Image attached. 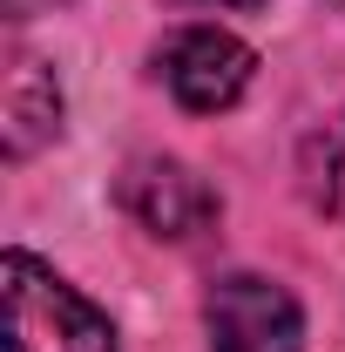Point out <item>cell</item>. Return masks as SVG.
<instances>
[{
	"label": "cell",
	"mask_w": 345,
	"mask_h": 352,
	"mask_svg": "<svg viewBox=\"0 0 345 352\" xmlns=\"http://www.w3.org/2000/svg\"><path fill=\"white\" fill-rule=\"evenodd\" d=\"M0 305H7V352H115V325L27 251L0 258Z\"/></svg>",
	"instance_id": "1"
},
{
	"label": "cell",
	"mask_w": 345,
	"mask_h": 352,
	"mask_svg": "<svg viewBox=\"0 0 345 352\" xmlns=\"http://www.w3.org/2000/svg\"><path fill=\"white\" fill-rule=\"evenodd\" d=\"M203 332L210 352H304V311L285 285L258 271H230L203 298Z\"/></svg>",
	"instance_id": "2"
},
{
	"label": "cell",
	"mask_w": 345,
	"mask_h": 352,
	"mask_svg": "<svg viewBox=\"0 0 345 352\" xmlns=\"http://www.w3.org/2000/svg\"><path fill=\"white\" fill-rule=\"evenodd\" d=\"M156 68H163V82L183 109H197V116H216V109H230L251 75H258V54L237 41V34H223V28H176L163 54H156Z\"/></svg>",
	"instance_id": "3"
},
{
	"label": "cell",
	"mask_w": 345,
	"mask_h": 352,
	"mask_svg": "<svg viewBox=\"0 0 345 352\" xmlns=\"http://www.w3.org/2000/svg\"><path fill=\"white\" fill-rule=\"evenodd\" d=\"M122 204L149 237H170V244H190L216 223V190L197 170L163 163V156H149V163H135L122 176Z\"/></svg>",
	"instance_id": "4"
},
{
	"label": "cell",
	"mask_w": 345,
	"mask_h": 352,
	"mask_svg": "<svg viewBox=\"0 0 345 352\" xmlns=\"http://www.w3.org/2000/svg\"><path fill=\"white\" fill-rule=\"evenodd\" d=\"M54 129H61V88H54V68L34 61V54H14V68H7V156L41 149Z\"/></svg>",
	"instance_id": "5"
},
{
	"label": "cell",
	"mask_w": 345,
	"mask_h": 352,
	"mask_svg": "<svg viewBox=\"0 0 345 352\" xmlns=\"http://www.w3.org/2000/svg\"><path fill=\"white\" fill-rule=\"evenodd\" d=\"M311 197H318L332 217H345V122L311 142Z\"/></svg>",
	"instance_id": "6"
},
{
	"label": "cell",
	"mask_w": 345,
	"mask_h": 352,
	"mask_svg": "<svg viewBox=\"0 0 345 352\" xmlns=\"http://www.w3.org/2000/svg\"><path fill=\"white\" fill-rule=\"evenodd\" d=\"M203 7H223V14H258L264 0H203Z\"/></svg>",
	"instance_id": "7"
},
{
	"label": "cell",
	"mask_w": 345,
	"mask_h": 352,
	"mask_svg": "<svg viewBox=\"0 0 345 352\" xmlns=\"http://www.w3.org/2000/svg\"><path fill=\"white\" fill-rule=\"evenodd\" d=\"M14 14H27V7H61V0H7Z\"/></svg>",
	"instance_id": "8"
}]
</instances>
